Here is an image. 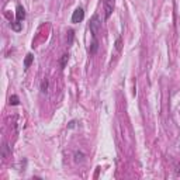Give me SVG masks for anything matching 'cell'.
<instances>
[{
	"label": "cell",
	"mask_w": 180,
	"mask_h": 180,
	"mask_svg": "<svg viewBox=\"0 0 180 180\" xmlns=\"http://www.w3.org/2000/svg\"><path fill=\"white\" fill-rule=\"evenodd\" d=\"M115 49L117 51H121V37H118L115 41Z\"/></svg>",
	"instance_id": "obj_13"
},
{
	"label": "cell",
	"mask_w": 180,
	"mask_h": 180,
	"mask_svg": "<svg viewBox=\"0 0 180 180\" xmlns=\"http://www.w3.org/2000/svg\"><path fill=\"white\" fill-rule=\"evenodd\" d=\"M89 28H90V33H92L93 38L97 37V33H99V30L101 28V21H100L99 16L94 14L90 20V24H89Z\"/></svg>",
	"instance_id": "obj_1"
},
{
	"label": "cell",
	"mask_w": 180,
	"mask_h": 180,
	"mask_svg": "<svg viewBox=\"0 0 180 180\" xmlns=\"http://www.w3.org/2000/svg\"><path fill=\"white\" fill-rule=\"evenodd\" d=\"M75 162H76V163L83 162V154H82V152H76V154H75Z\"/></svg>",
	"instance_id": "obj_9"
},
{
	"label": "cell",
	"mask_w": 180,
	"mask_h": 180,
	"mask_svg": "<svg viewBox=\"0 0 180 180\" xmlns=\"http://www.w3.org/2000/svg\"><path fill=\"white\" fill-rule=\"evenodd\" d=\"M33 61H34V55L33 54H27V56H26V59H24V68H30L31 66V63H33Z\"/></svg>",
	"instance_id": "obj_5"
},
{
	"label": "cell",
	"mask_w": 180,
	"mask_h": 180,
	"mask_svg": "<svg viewBox=\"0 0 180 180\" xmlns=\"http://www.w3.org/2000/svg\"><path fill=\"white\" fill-rule=\"evenodd\" d=\"M41 92L42 93L48 92V80H42V83H41Z\"/></svg>",
	"instance_id": "obj_11"
},
{
	"label": "cell",
	"mask_w": 180,
	"mask_h": 180,
	"mask_svg": "<svg viewBox=\"0 0 180 180\" xmlns=\"http://www.w3.org/2000/svg\"><path fill=\"white\" fill-rule=\"evenodd\" d=\"M11 28L14 30V31H17V33L21 31V21H17V20H16L14 23H11Z\"/></svg>",
	"instance_id": "obj_7"
},
{
	"label": "cell",
	"mask_w": 180,
	"mask_h": 180,
	"mask_svg": "<svg viewBox=\"0 0 180 180\" xmlns=\"http://www.w3.org/2000/svg\"><path fill=\"white\" fill-rule=\"evenodd\" d=\"M10 104L11 106H19V97H17L16 94H13L10 97Z\"/></svg>",
	"instance_id": "obj_8"
},
{
	"label": "cell",
	"mask_w": 180,
	"mask_h": 180,
	"mask_svg": "<svg viewBox=\"0 0 180 180\" xmlns=\"http://www.w3.org/2000/svg\"><path fill=\"white\" fill-rule=\"evenodd\" d=\"M68 59H69V55L65 54V55L62 56V59H61V66H62V68H65V65H66V62H68Z\"/></svg>",
	"instance_id": "obj_12"
},
{
	"label": "cell",
	"mask_w": 180,
	"mask_h": 180,
	"mask_svg": "<svg viewBox=\"0 0 180 180\" xmlns=\"http://www.w3.org/2000/svg\"><path fill=\"white\" fill-rule=\"evenodd\" d=\"M9 154V145L7 143H4L3 148H2V158H6Z\"/></svg>",
	"instance_id": "obj_10"
},
{
	"label": "cell",
	"mask_w": 180,
	"mask_h": 180,
	"mask_svg": "<svg viewBox=\"0 0 180 180\" xmlns=\"http://www.w3.org/2000/svg\"><path fill=\"white\" fill-rule=\"evenodd\" d=\"M97 48H99V42H97V38H93L92 47H90V54H96Z\"/></svg>",
	"instance_id": "obj_6"
},
{
	"label": "cell",
	"mask_w": 180,
	"mask_h": 180,
	"mask_svg": "<svg viewBox=\"0 0 180 180\" xmlns=\"http://www.w3.org/2000/svg\"><path fill=\"white\" fill-rule=\"evenodd\" d=\"M104 10H106V19H108L114 10V0H104Z\"/></svg>",
	"instance_id": "obj_3"
},
{
	"label": "cell",
	"mask_w": 180,
	"mask_h": 180,
	"mask_svg": "<svg viewBox=\"0 0 180 180\" xmlns=\"http://www.w3.org/2000/svg\"><path fill=\"white\" fill-rule=\"evenodd\" d=\"M83 19H85V11H83L82 7H77L76 10L73 11L72 17H70V21L73 23V24H77V23L83 21Z\"/></svg>",
	"instance_id": "obj_2"
},
{
	"label": "cell",
	"mask_w": 180,
	"mask_h": 180,
	"mask_svg": "<svg viewBox=\"0 0 180 180\" xmlns=\"http://www.w3.org/2000/svg\"><path fill=\"white\" fill-rule=\"evenodd\" d=\"M75 124H76L75 121H70V122H69V125H68V128H73V127H75Z\"/></svg>",
	"instance_id": "obj_14"
},
{
	"label": "cell",
	"mask_w": 180,
	"mask_h": 180,
	"mask_svg": "<svg viewBox=\"0 0 180 180\" xmlns=\"http://www.w3.org/2000/svg\"><path fill=\"white\" fill-rule=\"evenodd\" d=\"M26 19V10L21 6H17V11H16V20L17 21H23Z\"/></svg>",
	"instance_id": "obj_4"
}]
</instances>
